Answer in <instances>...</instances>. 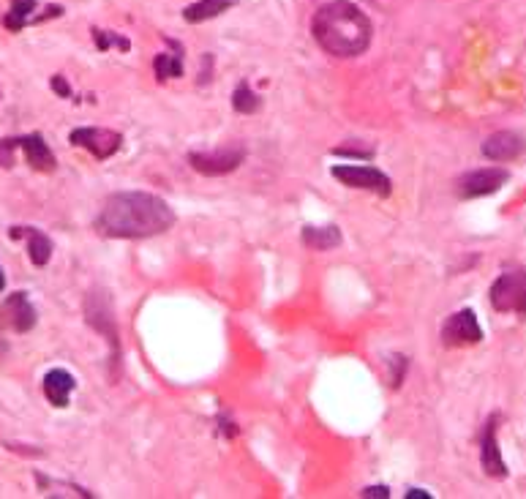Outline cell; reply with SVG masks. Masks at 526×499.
I'll list each match as a JSON object with an SVG mask.
<instances>
[{"label": "cell", "mask_w": 526, "mask_h": 499, "mask_svg": "<svg viewBox=\"0 0 526 499\" xmlns=\"http://www.w3.org/2000/svg\"><path fill=\"white\" fill-rule=\"evenodd\" d=\"M175 224L167 202L148 191H118L104 200L96 230L107 238H153Z\"/></svg>", "instance_id": "cell-1"}, {"label": "cell", "mask_w": 526, "mask_h": 499, "mask_svg": "<svg viewBox=\"0 0 526 499\" xmlns=\"http://www.w3.org/2000/svg\"><path fill=\"white\" fill-rule=\"evenodd\" d=\"M314 39L325 52L336 58H358L371 44V20L366 14L347 0H336L317 11L311 22Z\"/></svg>", "instance_id": "cell-2"}, {"label": "cell", "mask_w": 526, "mask_h": 499, "mask_svg": "<svg viewBox=\"0 0 526 499\" xmlns=\"http://www.w3.org/2000/svg\"><path fill=\"white\" fill-rule=\"evenodd\" d=\"M330 175L344 183L349 189H363V191H374L377 197H390L393 191V183L385 172H379L377 167H358V164H338L330 170Z\"/></svg>", "instance_id": "cell-3"}, {"label": "cell", "mask_w": 526, "mask_h": 499, "mask_svg": "<svg viewBox=\"0 0 526 499\" xmlns=\"http://www.w3.org/2000/svg\"><path fill=\"white\" fill-rule=\"evenodd\" d=\"M491 306L497 311L526 314V270L502 273L491 287Z\"/></svg>", "instance_id": "cell-4"}, {"label": "cell", "mask_w": 526, "mask_h": 499, "mask_svg": "<svg viewBox=\"0 0 526 499\" xmlns=\"http://www.w3.org/2000/svg\"><path fill=\"white\" fill-rule=\"evenodd\" d=\"M510 180V172L488 167V170H472L456 180V194L461 200H477V197H488L505 186Z\"/></svg>", "instance_id": "cell-5"}, {"label": "cell", "mask_w": 526, "mask_h": 499, "mask_svg": "<svg viewBox=\"0 0 526 499\" xmlns=\"http://www.w3.org/2000/svg\"><path fill=\"white\" fill-rule=\"evenodd\" d=\"M71 145H77V148L90 150L96 159H110L120 150L123 145V137H120L118 131L112 129H99V126H82V129L71 131Z\"/></svg>", "instance_id": "cell-6"}, {"label": "cell", "mask_w": 526, "mask_h": 499, "mask_svg": "<svg viewBox=\"0 0 526 499\" xmlns=\"http://www.w3.org/2000/svg\"><path fill=\"white\" fill-rule=\"evenodd\" d=\"M483 339V328L477 322L475 311L464 309L447 317V322L442 325V344L445 347H467V344H477Z\"/></svg>", "instance_id": "cell-7"}, {"label": "cell", "mask_w": 526, "mask_h": 499, "mask_svg": "<svg viewBox=\"0 0 526 499\" xmlns=\"http://www.w3.org/2000/svg\"><path fill=\"white\" fill-rule=\"evenodd\" d=\"M246 159V148H221L216 153H189V164L202 175H227L235 172Z\"/></svg>", "instance_id": "cell-8"}, {"label": "cell", "mask_w": 526, "mask_h": 499, "mask_svg": "<svg viewBox=\"0 0 526 499\" xmlns=\"http://www.w3.org/2000/svg\"><path fill=\"white\" fill-rule=\"evenodd\" d=\"M0 320L6 322L14 333H28L36 325V309L30 303L28 292H14L0 306Z\"/></svg>", "instance_id": "cell-9"}, {"label": "cell", "mask_w": 526, "mask_h": 499, "mask_svg": "<svg viewBox=\"0 0 526 499\" xmlns=\"http://www.w3.org/2000/svg\"><path fill=\"white\" fill-rule=\"evenodd\" d=\"M480 464H483V470L491 478H505L507 467L505 461H502V453H499V442H497V418H491L486 423V429H483V437H480Z\"/></svg>", "instance_id": "cell-10"}, {"label": "cell", "mask_w": 526, "mask_h": 499, "mask_svg": "<svg viewBox=\"0 0 526 499\" xmlns=\"http://www.w3.org/2000/svg\"><path fill=\"white\" fill-rule=\"evenodd\" d=\"M526 150V142L513 131H497L483 142V156L491 161H513Z\"/></svg>", "instance_id": "cell-11"}, {"label": "cell", "mask_w": 526, "mask_h": 499, "mask_svg": "<svg viewBox=\"0 0 526 499\" xmlns=\"http://www.w3.org/2000/svg\"><path fill=\"white\" fill-rule=\"evenodd\" d=\"M74 388H77V380H74L66 369H52L44 374V396H47V401H50L52 407H58V410L69 407Z\"/></svg>", "instance_id": "cell-12"}, {"label": "cell", "mask_w": 526, "mask_h": 499, "mask_svg": "<svg viewBox=\"0 0 526 499\" xmlns=\"http://www.w3.org/2000/svg\"><path fill=\"white\" fill-rule=\"evenodd\" d=\"M20 140V148L25 150V159L33 170L39 172H52L55 170V153L50 150V145L44 142L41 134H25V137H17Z\"/></svg>", "instance_id": "cell-13"}, {"label": "cell", "mask_w": 526, "mask_h": 499, "mask_svg": "<svg viewBox=\"0 0 526 499\" xmlns=\"http://www.w3.org/2000/svg\"><path fill=\"white\" fill-rule=\"evenodd\" d=\"M11 238L28 240V257L36 268H44L52 257V240L36 227H11Z\"/></svg>", "instance_id": "cell-14"}, {"label": "cell", "mask_w": 526, "mask_h": 499, "mask_svg": "<svg viewBox=\"0 0 526 499\" xmlns=\"http://www.w3.org/2000/svg\"><path fill=\"white\" fill-rule=\"evenodd\" d=\"M303 243L314 251H330L341 246V232L333 224L330 227H306L303 230Z\"/></svg>", "instance_id": "cell-15"}, {"label": "cell", "mask_w": 526, "mask_h": 499, "mask_svg": "<svg viewBox=\"0 0 526 499\" xmlns=\"http://www.w3.org/2000/svg\"><path fill=\"white\" fill-rule=\"evenodd\" d=\"M229 6H232V0H197L183 11V17H186V22H205L224 14Z\"/></svg>", "instance_id": "cell-16"}, {"label": "cell", "mask_w": 526, "mask_h": 499, "mask_svg": "<svg viewBox=\"0 0 526 499\" xmlns=\"http://www.w3.org/2000/svg\"><path fill=\"white\" fill-rule=\"evenodd\" d=\"M262 107V101L254 90L249 88V82H240L235 93H232V110L240 112V115H254V112Z\"/></svg>", "instance_id": "cell-17"}, {"label": "cell", "mask_w": 526, "mask_h": 499, "mask_svg": "<svg viewBox=\"0 0 526 499\" xmlns=\"http://www.w3.org/2000/svg\"><path fill=\"white\" fill-rule=\"evenodd\" d=\"M33 9H36V0H11V11L3 17V25L17 33V30L28 25V17Z\"/></svg>", "instance_id": "cell-18"}, {"label": "cell", "mask_w": 526, "mask_h": 499, "mask_svg": "<svg viewBox=\"0 0 526 499\" xmlns=\"http://www.w3.org/2000/svg\"><path fill=\"white\" fill-rule=\"evenodd\" d=\"M153 69H156V77H159L161 82L164 80H178V77H183V58L180 55H156V60H153Z\"/></svg>", "instance_id": "cell-19"}, {"label": "cell", "mask_w": 526, "mask_h": 499, "mask_svg": "<svg viewBox=\"0 0 526 499\" xmlns=\"http://www.w3.org/2000/svg\"><path fill=\"white\" fill-rule=\"evenodd\" d=\"M93 36H96V47H99V50H110L112 44L120 47V50H129V41L120 39V36H115V33H107V30H93Z\"/></svg>", "instance_id": "cell-20"}, {"label": "cell", "mask_w": 526, "mask_h": 499, "mask_svg": "<svg viewBox=\"0 0 526 499\" xmlns=\"http://www.w3.org/2000/svg\"><path fill=\"white\" fill-rule=\"evenodd\" d=\"M20 148V140L17 137H9V140H0V167L11 170L14 167V153Z\"/></svg>", "instance_id": "cell-21"}, {"label": "cell", "mask_w": 526, "mask_h": 499, "mask_svg": "<svg viewBox=\"0 0 526 499\" xmlns=\"http://www.w3.org/2000/svg\"><path fill=\"white\" fill-rule=\"evenodd\" d=\"M52 90H55V93H58V96H63V99H69L71 96V88H69V82L63 80V77H52Z\"/></svg>", "instance_id": "cell-22"}, {"label": "cell", "mask_w": 526, "mask_h": 499, "mask_svg": "<svg viewBox=\"0 0 526 499\" xmlns=\"http://www.w3.org/2000/svg\"><path fill=\"white\" fill-rule=\"evenodd\" d=\"M363 497H366V499H371V497L388 499L390 497V489H388V486H368V489H363Z\"/></svg>", "instance_id": "cell-23"}, {"label": "cell", "mask_w": 526, "mask_h": 499, "mask_svg": "<svg viewBox=\"0 0 526 499\" xmlns=\"http://www.w3.org/2000/svg\"><path fill=\"white\" fill-rule=\"evenodd\" d=\"M407 499H431V494H428V491H423V489H409Z\"/></svg>", "instance_id": "cell-24"}, {"label": "cell", "mask_w": 526, "mask_h": 499, "mask_svg": "<svg viewBox=\"0 0 526 499\" xmlns=\"http://www.w3.org/2000/svg\"><path fill=\"white\" fill-rule=\"evenodd\" d=\"M3 287H6V276H3V268H0V292H3Z\"/></svg>", "instance_id": "cell-25"}]
</instances>
